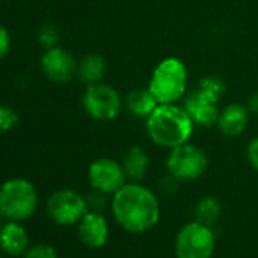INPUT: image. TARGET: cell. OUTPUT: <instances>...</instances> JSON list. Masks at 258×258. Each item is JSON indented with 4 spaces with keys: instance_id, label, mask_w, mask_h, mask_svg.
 <instances>
[{
    "instance_id": "7a4b0ae2",
    "label": "cell",
    "mask_w": 258,
    "mask_h": 258,
    "mask_svg": "<svg viewBox=\"0 0 258 258\" xmlns=\"http://www.w3.org/2000/svg\"><path fill=\"white\" fill-rule=\"evenodd\" d=\"M195 121L184 106L176 103H160L146 118V129L151 140L166 149L188 143Z\"/></svg>"
},
{
    "instance_id": "9a60e30c",
    "label": "cell",
    "mask_w": 258,
    "mask_h": 258,
    "mask_svg": "<svg viewBox=\"0 0 258 258\" xmlns=\"http://www.w3.org/2000/svg\"><path fill=\"white\" fill-rule=\"evenodd\" d=\"M123 170L131 182H142L149 172V155L140 146L129 148L123 157Z\"/></svg>"
},
{
    "instance_id": "4fadbf2b",
    "label": "cell",
    "mask_w": 258,
    "mask_h": 258,
    "mask_svg": "<svg viewBox=\"0 0 258 258\" xmlns=\"http://www.w3.org/2000/svg\"><path fill=\"white\" fill-rule=\"evenodd\" d=\"M249 121V109L241 103H229L220 112L217 118V129L225 137H238L244 133Z\"/></svg>"
},
{
    "instance_id": "30bf717a",
    "label": "cell",
    "mask_w": 258,
    "mask_h": 258,
    "mask_svg": "<svg viewBox=\"0 0 258 258\" xmlns=\"http://www.w3.org/2000/svg\"><path fill=\"white\" fill-rule=\"evenodd\" d=\"M40 66L44 76L56 84H67L78 75V62L75 56L59 46L46 49L40 59Z\"/></svg>"
},
{
    "instance_id": "8992f818",
    "label": "cell",
    "mask_w": 258,
    "mask_h": 258,
    "mask_svg": "<svg viewBox=\"0 0 258 258\" xmlns=\"http://www.w3.org/2000/svg\"><path fill=\"white\" fill-rule=\"evenodd\" d=\"M167 173L179 182L199 179L208 169V157L204 149L196 145L184 143L170 149L166 160Z\"/></svg>"
},
{
    "instance_id": "d6986e66",
    "label": "cell",
    "mask_w": 258,
    "mask_h": 258,
    "mask_svg": "<svg viewBox=\"0 0 258 258\" xmlns=\"http://www.w3.org/2000/svg\"><path fill=\"white\" fill-rule=\"evenodd\" d=\"M199 90L204 91L205 94L211 96L213 99L219 100L225 94L226 87H225V84H223V81L220 78H217V76H205L199 82Z\"/></svg>"
},
{
    "instance_id": "2e32d148",
    "label": "cell",
    "mask_w": 258,
    "mask_h": 258,
    "mask_svg": "<svg viewBox=\"0 0 258 258\" xmlns=\"http://www.w3.org/2000/svg\"><path fill=\"white\" fill-rule=\"evenodd\" d=\"M158 105V100L154 97L149 88H139L126 96V109L131 115L140 118H148Z\"/></svg>"
},
{
    "instance_id": "cb8c5ba5",
    "label": "cell",
    "mask_w": 258,
    "mask_h": 258,
    "mask_svg": "<svg viewBox=\"0 0 258 258\" xmlns=\"http://www.w3.org/2000/svg\"><path fill=\"white\" fill-rule=\"evenodd\" d=\"M11 49V34L10 31L0 25V59H4Z\"/></svg>"
},
{
    "instance_id": "52a82bcc",
    "label": "cell",
    "mask_w": 258,
    "mask_h": 258,
    "mask_svg": "<svg viewBox=\"0 0 258 258\" xmlns=\"http://www.w3.org/2000/svg\"><path fill=\"white\" fill-rule=\"evenodd\" d=\"M82 106L93 120L111 121L120 114L123 102L115 88L99 82L87 85L82 96Z\"/></svg>"
},
{
    "instance_id": "3957f363",
    "label": "cell",
    "mask_w": 258,
    "mask_h": 258,
    "mask_svg": "<svg viewBox=\"0 0 258 258\" xmlns=\"http://www.w3.org/2000/svg\"><path fill=\"white\" fill-rule=\"evenodd\" d=\"M38 207L35 185L26 178H11L0 185V211L8 220L25 222L31 219Z\"/></svg>"
},
{
    "instance_id": "d4e9b609",
    "label": "cell",
    "mask_w": 258,
    "mask_h": 258,
    "mask_svg": "<svg viewBox=\"0 0 258 258\" xmlns=\"http://www.w3.org/2000/svg\"><path fill=\"white\" fill-rule=\"evenodd\" d=\"M246 157H247V161H249L250 167H252L255 172H258V137L253 139V140L247 145Z\"/></svg>"
},
{
    "instance_id": "ac0fdd59",
    "label": "cell",
    "mask_w": 258,
    "mask_h": 258,
    "mask_svg": "<svg viewBox=\"0 0 258 258\" xmlns=\"http://www.w3.org/2000/svg\"><path fill=\"white\" fill-rule=\"evenodd\" d=\"M222 213L220 201L214 196H204L195 205V220L211 226Z\"/></svg>"
},
{
    "instance_id": "ba28073f",
    "label": "cell",
    "mask_w": 258,
    "mask_h": 258,
    "mask_svg": "<svg viewBox=\"0 0 258 258\" xmlns=\"http://www.w3.org/2000/svg\"><path fill=\"white\" fill-rule=\"evenodd\" d=\"M46 210L49 217L61 226L78 225L90 211L87 199L72 188H59L53 191L47 199Z\"/></svg>"
},
{
    "instance_id": "484cf974",
    "label": "cell",
    "mask_w": 258,
    "mask_h": 258,
    "mask_svg": "<svg viewBox=\"0 0 258 258\" xmlns=\"http://www.w3.org/2000/svg\"><path fill=\"white\" fill-rule=\"evenodd\" d=\"M247 109L249 112H258V93H253L247 100Z\"/></svg>"
},
{
    "instance_id": "603a6c76",
    "label": "cell",
    "mask_w": 258,
    "mask_h": 258,
    "mask_svg": "<svg viewBox=\"0 0 258 258\" xmlns=\"http://www.w3.org/2000/svg\"><path fill=\"white\" fill-rule=\"evenodd\" d=\"M106 196L105 193L102 191H97L93 188V193H90L85 199H87V204H88V210L91 211H100L105 205V201H106Z\"/></svg>"
},
{
    "instance_id": "5b68a950",
    "label": "cell",
    "mask_w": 258,
    "mask_h": 258,
    "mask_svg": "<svg viewBox=\"0 0 258 258\" xmlns=\"http://www.w3.org/2000/svg\"><path fill=\"white\" fill-rule=\"evenodd\" d=\"M216 235L211 226L198 220L185 223L175 237L176 258H213Z\"/></svg>"
},
{
    "instance_id": "7402d4cb",
    "label": "cell",
    "mask_w": 258,
    "mask_h": 258,
    "mask_svg": "<svg viewBox=\"0 0 258 258\" xmlns=\"http://www.w3.org/2000/svg\"><path fill=\"white\" fill-rule=\"evenodd\" d=\"M23 258H58V253L53 246L47 243H38L31 247L23 253Z\"/></svg>"
},
{
    "instance_id": "44dd1931",
    "label": "cell",
    "mask_w": 258,
    "mask_h": 258,
    "mask_svg": "<svg viewBox=\"0 0 258 258\" xmlns=\"http://www.w3.org/2000/svg\"><path fill=\"white\" fill-rule=\"evenodd\" d=\"M58 40H59V34L53 25H44L38 32V43L44 49H52L58 46Z\"/></svg>"
},
{
    "instance_id": "5bb4252c",
    "label": "cell",
    "mask_w": 258,
    "mask_h": 258,
    "mask_svg": "<svg viewBox=\"0 0 258 258\" xmlns=\"http://www.w3.org/2000/svg\"><path fill=\"white\" fill-rule=\"evenodd\" d=\"M29 247V234L17 220H8L0 228V249L11 256L23 255Z\"/></svg>"
},
{
    "instance_id": "e0dca14e",
    "label": "cell",
    "mask_w": 258,
    "mask_h": 258,
    "mask_svg": "<svg viewBox=\"0 0 258 258\" xmlns=\"http://www.w3.org/2000/svg\"><path fill=\"white\" fill-rule=\"evenodd\" d=\"M105 59L100 55H87L81 62H78V78L85 85L99 84L105 76Z\"/></svg>"
},
{
    "instance_id": "9c48e42d",
    "label": "cell",
    "mask_w": 258,
    "mask_h": 258,
    "mask_svg": "<svg viewBox=\"0 0 258 258\" xmlns=\"http://www.w3.org/2000/svg\"><path fill=\"white\" fill-rule=\"evenodd\" d=\"M87 176L90 185L105 195H114L127 181L123 166L111 158H99L93 161L88 167Z\"/></svg>"
},
{
    "instance_id": "ffe728a7",
    "label": "cell",
    "mask_w": 258,
    "mask_h": 258,
    "mask_svg": "<svg viewBox=\"0 0 258 258\" xmlns=\"http://www.w3.org/2000/svg\"><path fill=\"white\" fill-rule=\"evenodd\" d=\"M20 115L19 112L7 105H0V133H7L19 123Z\"/></svg>"
},
{
    "instance_id": "277c9868",
    "label": "cell",
    "mask_w": 258,
    "mask_h": 258,
    "mask_svg": "<svg viewBox=\"0 0 258 258\" xmlns=\"http://www.w3.org/2000/svg\"><path fill=\"white\" fill-rule=\"evenodd\" d=\"M187 82L188 72L185 64L181 59L170 56L155 67L148 88L158 103H176L184 96Z\"/></svg>"
},
{
    "instance_id": "6da1fadb",
    "label": "cell",
    "mask_w": 258,
    "mask_h": 258,
    "mask_svg": "<svg viewBox=\"0 0 258 258\" xmlns=\"http://www.w3.org/2000/svg\"><path fill=\"white\" fill-rule=\"evenodd\" d=\"M111 211L115 222L129 234L151 231L161 217L157 195L140 182H126L112 195Z\"/></svg>"
},
{
    "instance_id": "8fae6325",
    "label": "cell",
    "mask_w": 258,
    "mask_h": 258,
    "mask_svg": "<svg viewBox=\"0 0 258 258\" xmlns=\"http://www.w3.org/2000/svg\"><path fill=\"white\" fill-rule=\"evenodd\" d=\"M81 243L88 249H102L109 238V225L100 211H88L78 223Z\"/></svg>"
},
{
    "instance_id": "7c38bea8",
    "label": "cell",
    "mask_w": 258,
    "mask_h": 258,
    "mask_svg": "<svg viewBox=\"0 0 258 258\" xmlns=\"http://www.w3.org/2000/svg\"><path fill=\"white\" fill-rule=\"evenodd\" d=\"M216 99L211 96L205 94L199 88L191 93L185 100H184V108L195 121V124L199 126H213L217 123L219 118V106H217Z\"/></svg>"
},
{
    "instance_id": "4316f807",
    "label": "cell",
    "mask_w": 258,
    "mask_h": 258,
    "mask_svg": "<svg viewBox=\"0 0 258 258\" xmlns=\"http://www.w3.org/2000/svg\"><path fill=\"white\" fill-rule=\"evenodd\" d=\"M5 219H7V217L4 216V213H2V211H0V228H2V225L5 223V222H4Z\"/></svg>"
}]
</instances>
